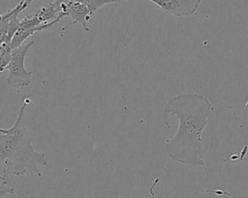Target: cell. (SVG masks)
<instances>
[{
	"instance_id": "30bf717a",
	"label": "cell",
	"mask_w": 248,
	"mask_h": 198,
	"mask_svg": "<svg viewBox=\"0 0 248 198\" xmlns=\"http://www.w3.org/2000/svg\"><path fill=\"white\" fill-rule=\"evenodd\" d=\"M71 1H78V2H80L81 0H71Z\"/></svg>"
},
{
	"instance_id": "8992f818",
	"label": "cell",
	"mask_w": 248,
	"mask_h": 198,
	"mask_svg": "<svg viewBox=\"0 0 248 198\" xmlns=\"http://www.w3.org/2000/svg\"><path fill=\"white\" fill-rule=\"evenodd\" d=\"M14 49L10 43L4 42L0 45V73H3L8 69L10 61L12 59Z\"/></svg>"
},
{
	"instance_id": "277c9868",
	"label": "cell",
	"mask_w": 248,
	"mask_h": 198,
	"mask_svg": "<svg viewBox=\"0 0 248 198\" xmlns=\"http://www.w3.org/2000/svg\"><path fill=\"white\" fill-rule=\"evenodd\" d=\"M158 6L162 12L178 16H191L196 14L202 0H146Z\"/></svg>"
},
{
	"instance_id": "5b68a950",
	"label": "cell",
	"mask_w": 248,
	"mask_h": 198,
	"mask_svg": "<svg viewBox=\"0 0 248 198\" xmlns=\"http://www.w3.org/2000/svg\"><path fill=\"white\" fill-rule=\"evenodd\" d=\"M63 2H64V13L66 16H70L72 19V22L69 23L67 26L74 25L76 23H80L82 28L86 32H88L89 28L86 23L88 20L92 18V16L87 6L78 1L63 0ZM66 27H64L63 29H65Z\"/></svg>"
},
{
	"instance_id": "7a4b0ae2",
	"label": "cell",
	"mask_w": 248,
	"mask_h": 198,
	"mask_svg": "<svg viewBox=\"0 0 248 198\" xmlns=\"http://www.w3.org/2000/svg\"><path fill=\"white\" fill-rule=\"evenodd\" d=\"M30 103L31 100L25 98L13 126L0 128V161L3 165L0 190L8 184L6 179L8 164L13 166V175L17 177L25 174L41 177L38 166L47 164L46 154L33 148L24 124V111Z\"/></svg>"
},
{
	"instance_id": "3957f363",
	"label": "cell",
	"mask_w": 248,
	"mask_h": 198,
	"mask_svg": "<svg viewBox=\"0 0 248 198\" xmlns=\"http://www.w3.org/2000/svg\"><path fill=\"white\" fill-rule=\"evenodd\" d=\"M34 45V41H29L14 50L12 59L7 69L8 76L6 82L10 87L17 89L20 87H27L31 83L33 72L28 71L25 68L24 61L29 49Z\"/></svg>"
},
{
	"instance_id": "52a82bcc",
	"label": "cell",
	"mask_w": 248,
	"mask_h": 198,
	"mask_svg": "<svg viewBox=\"0 0 248 198\" xmlns=\"http://www.w3.org/2000/svg\"><path fill=\"white\" fill-rule=\"evenodd\" d=\"M127 0H81L80 2L83 3L84 5L87 6V8L90 11L91 16L100 9L101 7L108 5V4H112V3H125Z\"/></svg>"
},
{
	"instance_id": "ba28073f",
	"label": "cell",
	"mask_w": 248,
	"mask_h": 198,
	"mask_svg": "<svg viewBox=\"0 0 248 198\" xmlns=\"http://www.w3.org/2000/svg\"><path fill=\"white\" fill-rule=\"evenodd\" d=\"M158 182H159V178L154 179V181H153V182H152V184H151V186H150V188H149V192H150L151 198H156L155 193H154V187H155V185H156Z\"/></svg>"
},
{
	"instance_id": "6da1fadb",
	"label": "cell",
	"mask_w": 248,
	"mask_h": 198,
	"mask_svg": "<svg viewBox=\"0 0 248 198\" xmlns=\"http://www.w3.org/2000/svg\"><path fill=\"white\" fill-rule=\"evenodd\" d=\"M212 111L210 101L198 93H181L167 101L162 115L164 124L170 129L169 117L172 116L179 122L175 134L164 144L165 151L171 160L191 166H205L202 135Z\"/></svg>"
},
{
	"instance_id": "9c48e42d",
	"label": "cell",
	"mask_w": 248,
	"mask_h": 198,
	"mask_svg": "<svg viewBox=\"0 0 248 198\" xmlns=\"http://www.w3.org/2000/svg\"><path fill=\"white\" fill-rule=\"evenodd\" d=\"M10 194H11V198H16V194H15V190H14V188L12 187L11 188V192H10Z\"/></svg>"
}]
</instances>
